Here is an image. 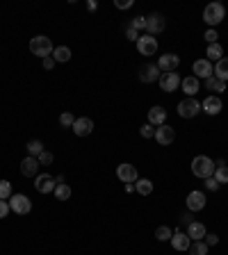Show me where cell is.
I'll use <instances>...</instances> for the list:
<instances>
[{
	"label": "cell",
	"mask_w": 228,
	"mask_h": 255,
	"mask_svg": "<svg viewBox=\"0 0 228 255\" xmlns=\"http://www.w3.org/2000/svg\"><path fill=\"white\" fill-rule=\"evenodd\" d=\"M155 237H158L160 241H169L171 237H174V230H171L169 225H160L158 230H155Z\"/></svg>",
	"instance_id": "cell-31"
},
{
	"label": "cell",
	"mask_w": 228,
	"mask_h": 255,
	"mask_svg": "<svg viewBox=\"0 0 228 255\" xmlns=\"http://www.w3.org/2000/svg\"><path fill=\"white\" fill-rule=\"evenodd\" d=\"M9 203L7 201H0V219H7V214H9Z\"/></svg>",
	"instance_id": "cell-41"
},
{
	"label": "cell",
	"mask_w": 228,
	"mask_h": 255,
	"mask_svg": "<svg viewBox=\"0 0 228 255\" xmlns=\"http://www.w3.org/2000/svg\"><path fill=\"white\" fill-rule=\"evenodd\" d=\"M205 244H208V248H210V246H217V244H219V237H217V235H214V233H208V235H205Z\"/></svg>",
	"instance_id": "cell-39"
},
{
	"label": "cell",
	"mask_w": 228,
	"mask_h": 255,
	"mask_svg": "<svg viewBox=\"0 0 228 255\" xmlns=\"http://www.w3.org/2000/svg\"><path fill=\"white\" fill-rule=\"evenodd\" d=\"M130 28H132V30H146V16H135V18H132V23H130Z\"/></svg>",
	"instance_id": "cell-35"
},
{
	"label": "cell",
	"mask_w": 228,
	"mask_h": 255,
	"mask_svg": "<svg viewBox=\"0 0 228 255\" xmlns=\"http://www.w3.org/2000/svg\"><path fill=\"white\" fill-rule=\"evenodd\" d=\"M164 121H167V110L162 105H155L148 110V123L151 126H164Z\"/></svg>",
	"instance_id": "cell-20"
},
{
	"label": "cell",
	"mask_w": 228,
	"mask_h": 255,
	"mask_svg": "<svg viewBox=\"0 0 228 255\" xmlns=\"http://www.w3.org/2000/svg\"><path fill=\"white\" fill-rule=\"evenodd\" d=\"M214 78L228 82V57H221V60L214 64Z\"/></svg>",
	"instance_id": "cell-24"
},
{
	"label": "cell",
	"mask_w": 228,
	"mask_h": 255,
	"mask_svg": "<svg viewBox=\"0 0 228 255\" xmlns=\"http://www.w3.org/2000/svg\"><path fill=\"white\" fill-rule=\"evenodd\" d=\"M137 50H139V55H155L158 53V39L151 37V34H144V37L137 39Z\"/></svg>",
	"instance_id": "cell-7"
},
{
	"label": "cell",
	"mask_w": 228,
	"mask_h": 255,
	"mask_svg": "<svg viewBox=\"0 0 228 255\" xmlns=\"http://www.w3.org/2000/svg\"><path fill=\"white\" fill-rule=\"evenodd\" d=\"M192 71H194V78H205V80L214 75V66L208 60H196L194 66H192Z\"/></svg>",
	"instance_id": "cell-13"
},
{
	"label": "cell",
	"mask_w": 228,
	"mask_h": 255,
	"mask_svg": "<svg viewBox=\"0 0 228 255\" xmlns=\"http://www.w3.org/2000/svg\"><path fill=\"white\" fill-rule=\"evenodd\" d=\"M116 178L121 182H137L139 180V175H137V169L132 164H128V162H123V164H119L116 166Z\"/></svg>",
	"instance_id": "cell-9"
},
{
	"label": "cell",
	"mask_w": 228,
	"mask_h": 255,
	"mask_svg": "<svg viewBox=\"0 0 228 255\" xmlns=\"http://www.w3.org/2000/svg\"><path fill=\"white\" fill-rule=\"evenodd\" d=\"M55 50L53 41H50V37H44V34H39V37H32L30 39V53L37 55V57H50Z\"/></svg>",
	"instance_id": "cell-2"
},
{
	"label": "cell",
	"mask_w": 228,
	"mask_h": 255,
	"mask_svg": "<svg viewBox=\"0 0 228 255\" xmlns=\"http://www.w3.org/2000/svg\"><path fill=\"white\" fill-rule=\"evenodd\" d=\"M178 64H180V57H178V55H174V53L160 55V60H158L160 73H174L176 68H178Z\"/></svg>",
	"instance_id": "cell-8"
},
{
	"label": "cell",
	"mask_w": 228,
	"mask_h": 255,
	"mask_svg": "<svg viewBox=\"0 0 228 255\" xmlns=\"http://www.w3.org/2000/svg\"><path fill=\"white\" fill-rule=\"evenodd\" d=\"M41 64H44L46 71H50V68H53L55 64H57V62H55V60H53V55H50V57H44V60H41Z\"/></svg>",
	"instance_id": "cell-43"
},
{
	"label": "cell",
	"mask_w": 228,
	"mask_h": 255,
	"mask_svg": "<svg viewBox=\"0 0 228 255\" xmlns=\"http://www.w3.org/2000/svg\"><path fill=\"white\" fill-rule=\"evenodd\" d=\"M160 68H158V64H146V66H142L139 68V80L142 82H155V80H160Z\"/></svg>",
	"instance_id": "cell-16"
},
{
	"label": "cell",
	"mask_w": 228,
	"mask_h": 255,
	"mask_svg": "<svg viewBox=\"0 0 228 255\" xmlns=\"http://www.w3.org/2000/svg\"><path fill=\"white\" fill-rule=\"evenodd\" d=\"M205 225L201 223V221H190L187 223V237H190L192 241H203L205 239Z\"/></svg>",
	"instance_id": "cell-18"
},
{
	"label": "cell",
	"mask_w": 228,
	"mask_h": 255,
	"mask_svg": "<svg viewBox=\"0 0 228 255\" xmlns=\"http://www.w3.org/2000/svg\"><path fill=\"white\" fill-rule=\"evenodd\" d=\"M205 207V194L203 191H190L187 194V210L190 212H201Z\"/></svg>",
	"instance_id": "cell-14"
},
{
	"label": "cell",
	"mask_w": 228,
	"mask_h": 255,
	"mask_svg": "<svg viewBox=\"0 0 228 255\" xmlns=\"http://www.w3.org/2000/svg\"><path fill=\"white\" fill-rule=\"evenodd\" d=\"M205 89L208 91H217V94H221V91H226V82L224 80H219V78H208L205 80Z\"/></svg>",
	"instance_id": "cell-26"
},
{
	"label": "cell",
	"mask_w": 228,
	"mask_h": 255,
	"mask_svg": "<svg viewBox=\"0 0 228 255\" xmlns=\"http://www.w3.org/2000/svg\"><path fill=\"white\" fill-rule=\"evenodd\" d=\"M39 171V159L32 158V155H28V158H23L21 162V173L25 175V178H34Z\"/></svg>",
	"instance_id": "cell-19"
},
{
	"label": "cell",
	"mask_w": 228,
	"mask_h": 255,
	"mask_svg": "<svg viewBox=\"0 0 228 255\" xmlns=\"http://www.w3.org/2000/svg\"><path fill=\"white\" fill-rule=\"evenodd\" d=\"M214 166H217V164H214L208 155H196V158L192 159V173H194L196 178H203V180L212 178Z\"/></svg>",
	"instance_id": "cell-1"
},
{
	"label": "cell",
	"mask_w": 228,
	"mask_h": 255,
	"mask_svg": "<svg viewBox=\"0 0 228 255\" xmlns=\"http://www.w3.org/2000/svg\"><path fill=\"white\" fill-rule=\"evenodd\" d=\"M205 55H208V62H219L221 57H224V48H221L219 41H217V44H210Z\"/></svg>",
	"instance_id": "cell-25"
},
{
	"label": "cell",
	"mask_w": 228,
	"mask_h": 255,
	"mask_svg": "<svg viewBox=\"0 0 228 255\" xmlns=\"http://www.w3.org/2000/svg\"><path fill=\"white\" fill-rule=\"evenodd\" d=\"M71 130H73L78 137H89L91 132H94V121L87 119V116H82V119H76V123H73V128H71Z\"/></svg>",
	"instance_id": "cell-17"
},
{
	"label": "cell",
	"mask_w": 228,
	"mask_h": 255,
	"mask_svg": "<svg viewBox=\"0 0 228 255\" xmlns=\"http://www.w3.org/2000/svg\"><path fill=\"white\" fill-rule=\"evenodd\" d=\"M12 182L9 180H0V201H9L12 198Z\"/></svg>",
	"instance_id": "cell-32"
},
{
	"label": "cell",
	"mask_w": 228,
	"mask_h": 255,
	"mask_svg": "<svg viewBox=\"0 0 228 255\" xmlns=\"http://www.w3.org/2000/svg\"><path fill=\"white\" fill-rule=\"evenodd\" d=\"M139 135L144 139H151V137H155V128H151V123H146V126L139 128Z\"/></svg>",
	"instance_id": "cell-36"
},
{
	"label": "cell",
	"mask_w": 228,
	"mask_h": 255,
	"mask_svg": "<svg viewBox=\"0 0 228 255\" xmlns=\"http://www.w3.org/2000/svg\"><path fill=\"white\" fill-rule=\"evenodd\" d=\"M53 60L55 62H68L71 60V48H66V46H57L53 50Z\"/></svg>",
	"instance_id": "cell-29"
},
{
	"label": "cell",
	"mask_w": 228,
	"mask_h": 255,
	"mask_svg": "<svg viewBox=\"0 0 228 255\" xmlns=\"http://www.w3.org/2000/svg\"><path fill=\"white\" fill-rule=\"evenodd\" d=\"M171 246L176 248V251H190L192 246V239L187 237L185 233H180V230H176L174 237H171Z\"/></svg>",
	"instance_id": "cell-21"
},
{
	"label": "cell",
	"mask_w": 228,
	"mask_h": 255,
	"mask_svg": "<svg viewBox=\"0 0 228 255\" xmlns=\"http://www.w3.org/2000/svg\"><path fill=\"white\" fill-rule=\"evenodd\" d=\"M176 139V130L171 126H158L155 128V142L160 143V146H169V143Z\"/></svg>",
	"instance_id": "cell-11"
},
{
	"label": "cell",
	"mask_w": 228,
	"mask_h": 255,
	"mask_svg": "<svg viewBox=\"0 0 228 255\" xmlns=\"http://www.w3.org/2000/svg\"><path fill=\"white\" fill-rule=\"evenodd\" d=\"M7 203H9V207H12L16 214H28V212L32 210V201L28 198V196H23V194H14Z\"/></svg>",
	"instance_id": "cell-6"
},
{
	"label": "cell",
	"mask_w": 228,
	"mask_h": 255,
	"mask_svg": "<svg viewBox=\"0 0 228 255\" xmlns=\"http://www.w3.org/2000/svg\"><path fill=\"white\" fill-rule=\"evenodd\" d=\"M180 87V75L176 73H162L160 75V89L167 91V94H171V91H176Z\"/></svg>",
	"instance_id": "cell-10"
},
{
	"label": "cell",
	"mask_w": 228,
	"mask_h": 255,
	"mask_svg": "<svg viewBox=\"0 0 228 255\" xmlns=\"http://www.w3.org/2000/svg\"><path fill=\"white\" fill-rule=\"evenodd\" d=\"M198 112H201V103L194 98H185L178 103V116L180 119H194Z\"/></svg>",
	"instance_id": "cell-4"
},
{
	"label": "cell",
	"mask_w": 228,
	"mask_h": 255,
	"mask_svg": "<svg viewBox=\"0 0 228 255\" xmlns=\"http://www.w3.org/2000/svg\"><path fill=\"white\" fill-rule=\"evenodd\" d=\"M73 123H76V116H73L71 112H64L60 116V126L62 128H73Z\"/></svg>",
	"instance_id": "cell-34"
},
{
	"label": "cell",
	"mask_w": 228,
	"mask_h": 255,
	"mask_svg": "<svg viewBox=\"0 0 228 255\" xmlns=\"http://www.w3.org/2000/svg\"><path fill=\"white\" fill-rule=\"evenodd\" d=\"M126 37H128L130 41H137V39H139V32L132 30V28H128V30H126Z\"/></svg>",
	"instance_id": "cell-44"
},
{
	"label": "cell",
	"mask_w": 228,
	"mask_h": 255,
	"mask_svg": "<svg viewBox=\"0 0 228 255\" xmlns=\"http://www.w3.org/2000/svg\"><path fill=\"white\" fill-rule=\"evenodd\" d=\"M87 9H89V12H96V9H98V2H96V0H89V2H87Z\"/></svg>",
	"instance_id": "cell-45"
},
{
	"label": "cell",
	"mask_w": 228,
	"mask_h": 255,
	"mask_svg": "<svg viewBox=\"0 0 228 255\" xmlns=\"http://www.w3.org/2000/svg\"><path fill=\"white\" fill-rule=\"evenodd\" d=\"M219 187H221V185L214 180V178H208V180H205V189H208V191H217Z\"/></svg>",
	"instance_id": "cell-40"
},
{
	"label": "cell",
	"mask_w": 228,
	"mask_h": 255,
	"mask_svg": "<svg viewBox=\"0 0 228 255\" xmlns=\"http://www.w3.org/2000/svg\"><path fill=\"white\" fill-rule=\"evenodd\" d=\"M114 7L116 9H128V7H132V0H114Z\"/></svg>",
	"instance_id": "cell-42"
},
{
	"label": "cell",
	"mask_w": 228,
	"mask_h": 255,
	"mask_svg": "<svg viewBox=\"0 0 228 255\" xmlns=\"http://www.w3.org/2000/svg\"><path fill=\"white\" fill-rule=\"evenodd\" d=\"M39 164H46V166H48V164H53V153H48V150H44V153H41V155H39Z\"/></svg>",
	"instance_id": "cell-37"
},
{
	"label": "cell",
	"mask_w": 228,
	"mask_h": 255,
	"mask_svg": "<svg viewBox=\"0 0 228 255\" xmlns=\"http://www.w3.org/2000/svg\"><path fill=\"white\" fill-rule=\"evenodd\" d=\"M221 98L219 96H205V100L201 103V110H203L205 114H210V116H217V114L221 112Z\"/></svg>",
	"instance_id": "cell-15"
},
{
	"label": "cell",
	"mask_w": 228,
	"mask_h": 255,
	"mask_svg": "<svg viewBox=\"0 0 228 255\" xmlns=\"http://www.w3.org/2000/svg\"><path fill=\"white\" fill-rule=\"evenodd\" d=\"M214 173H212V178L219 185H228V166L224 164V159H219V162H214Z\"/></svg>",
	"instance_id": "cell-23"
},
{
	"label": "cell",
	"mask_w": 228,
	"mask_h": 255,
	"mask_svg": "<svg viewBox=\"0 0 228 255\" xmlns=\"http://www.w3.org/2000/svg\"><path fill=\"white\" fill-rule=\"evenodd\" d=\"M180 87H182V91L187 94V98H194V94L198 91V78H194V75H187V78H182V80H180Z\"/></svg>",
	"instance_id": "cell-22"
},
{
	"label": "cell",
	"mask_w": 228,
	"mask_h": 255,
	"mask_svg": "<svg viewBox=\"0 0 228 255\" xmlns=\"http://www.w3.org/2000/svg\"><path fill=\"white\" fill-rule=\"evenodd\" d=\"M190 255H208V244L205 241H192Z\"/></svg>",
	"instance_id": "cell-33"
},
{
	"label": "cell",
	"mask_w": 228,
	"mask_h": 255,
	"mask_svg": "<svg viewBox=\"0 0 228 255\" xmlns=\"http://www.w3.org/2000/svg\"><path fill=\"white\" fill-rule=\"evenodd\" d=\"M55 187H57V180H55L50 173H41L34 178V189H37L39 194H53Z\"/></svg>",
	"instance_id": "cell-5"
},
{
	"label": "cell",
	"mask_w": 228,
	"mask_h": 255,
	"mask_svg": "<svg viewBox=\"0 0 228 255\" xmlns=\"http://www.w3.org/2000/svg\"><path fill=\"white\" fill-rule=\"evenodd\" d=\"M205 41H208V44H217V39H219V34H217V30H212V28H210V30H205Z\"/></svg>",
	"instance_id": "cell-38"
},
{
	"label": "cell",
	"mask_w": 228,
	"mask_h": 255,
	"mask_svg": "<svg viewBox=\"0 0 228 255\" xmlns=\"http://www.w3.org/2000/svg\"><path fill=\"white\" fill-rule=\"evenodd\" d=\"M28 153H30L32 158H39V155L44 153V143L39 142V139H32V142H28Z\"/></svg>",
	"instance_id": "cell-30"
},
{
	"label": "cell",
	"mask_w": 228,
	"mask_h": 255,
	"mask_svg": "<svg viewBox=\"0 0 228 255\" xmlns=\"http://www.w3.org/2000/svg\"><path fill=\"white\" fill-rule=\"evenodd\" d=\"M135 191L142 196H148L153 191V182L148 180V178H139V180L135 182Z\"/></svg>",
	"instance_id": "cell-27"
},
{
	"label": "cell",
	"mask_w": 228,
	"mask_h": 255,
	"mask_svg": "<svg viewBox=\"0 0 228 255\" xmlns=\"http://www.w3.org/2000/svg\"><path fill=\"white\" fill-rule=\"evenodd\" d=\"M224 18H226V7H224L221 2H210V5H205V9H203V21L208 23L212 30H214V25H219Z\"/></svg>",
	"instance_id": "cell-3"
},
{
	"label": "cell",
	"mask_w": 228,
	"mask_h": 255,
	"mask_svg": "<svg viewBox=\"0 0 228 255\" xmlns=\"http://www.w3.org/2000/svg\"><path fill=\"white\" fill-rule=\"evenodd\" d=\"M53 194L57 196V201H68V198H71V187H68L66 182H57V187H55Z\"/></svg>",
	"instance_id": "cell-28"
},
{
	"label": "cell",
	"mask_w": 228,
	"mask_h": 255,
	"mask_svg": "<svg viewBox=\"0 0 228 255\" xmlns=\"http://www.w3.org/2000/svg\"><path fill=\"white\" fill-rule=\"evenodd\" d=\"M162 30H164V16L158 14V12L151 16H146V32H148L151 37L153 34H160Z\"/></svg>",
	"instance_id": "cell-12"
}]
</instances>
